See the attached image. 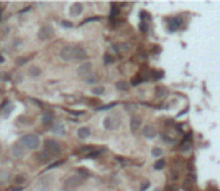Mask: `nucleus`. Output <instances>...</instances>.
<instances>
[{"mask_svg": "<svg viewBox=\"0 0 220 191\" xmlns=\"http://www.w3.org/2000/svg\"><path fill=\"white\" fill-rule=\"evenodd\" d=\"M26 182V175H18L15 178V184H24Z\"/></svg>", "mask_w": 220, "mask_h": 191, "instance_id": "393cba45", "label": "nucleus"}, {"mask_svg": "<svg viewBox=\"0 0 220 191\" xmlns=\"http://www.w3.org/2000/svg\"><path fill=\"white\" fill-rule=\"evenodd\" d=\"M142 133H144L145 137H150V139H151V137H156V135H157V133H156V129L151 127V125H145Z\"/></svg>", "mask_w": 220, "mask_h": 191, "instance_id": "4468645a", "label": "nucleus"}, {"mask_svg": "<svg viewBox=\"0 0 220 191\" xmlns=\"http://www.w3.org/2000/svg\"><path fill=\"white\" fill-rule=\"evenodd\" d=\"M83 9H84V7H83L81 3H74V5L70 6V9H69V12H70L72 17H78V15H81Z\"/></svg>", "mask_w": 220, "mask_h": 191, "instance_id": "f8f14e48", "label": "nucleus"}, {"mask_svg": "<svg viewBox=\"0 0 220 191\" xmlns=\"http://www.w3.org/2000/svg\"><path fill=\"white\" fill-rule=\"evenodd\" d=\"M97 81H99V76H97L96 73H91L90 76H87V78H85V82H87V84H90V85L96 84Z\"/></svg>", "mask_w": 220, "mask_h": 191, "instance_id": "412c9836", "label": "nucleus"}, {"mask_svg": "<svg viewBox=\"0 0 220 191\" xmlns=\"http://www.w3.org/2000/svg\"><path fill=\"white\" fill-rule=\"evenodd\" d=\"M20 143L26 148V149H38L39 145H41V140H39V136H38V135L30 133V135H26V136L21 137Z\"/></svg>", "mask_w": 220, "mask_h": 191, "instance_id": "f03ea898", "label": "nucleus"}, {"mask_svg": "<svg viewBox=\"0 0 220 191\" xmlns=\"http://www.w3.org/2000/svg\"><path fill=\"white\" fill-rule=\"evenodd\" d=\"M76 135H78L79 139H87V137H90V135H91V130H90L89 127H81V129H78Z\"/></svg>", "mask_w": 220, "mask_h": 191, "instance_id": "ddd939ff", "label": "nucleus"}, {"mask_svg": "<svg viewBox=\"0 0 220 191\" xmlns=\"http://www.w3.org/2000/svg\"><path fill=\"white\" fill-rule=\"evenodd\" d=\"M117 87L120 90H126V88H127V85H124V82H120V84H117Z\"/></svg>", "mask_w": 220, "mask_h": 191, "instance_id": "2f4dec72", "label": "nucleus"}, {"mask_svg": "<svg viewBox=\"0 0 220 191\" xmlns=\"http://www.w3.org/2000/svg\"><path fill=\"white\" fill-rule=\"evenodd\" d=\"M120 123H121V121H120V115L112 114V115H108L103 120V127L106 130H114L120 125Z\"/></svg>", "mask_w": 220, "mask_h": 191, "instance_id": "20e7f679", "label": "nucleus"}, {"mask_svg": "<svg viewBox=\"0 0 220 191\" xmlns=\"http://www.w3.org/2000/svg\"><path fill=\"white\" fill-rule=\"evenodd\" d=\"M180 27H181V20H180L178 17H177V18H172V20L169 21V30H171V32H175V30Z\"/></svg>", "mask_w": 220, "mask_h": 191, "instance_id": "2eb2a0df", "label": "nucleus"}, {"mask_svg": "<svg viewBox=\"0 0 220 191\" xmlns=\"http://www.w3.org/2000/svg\"><path fill=\"white\" fill-rule=\"evenodd\" d=\"M11 157L12 158H23L24 157V146L21 143H15L11 146Z\"/></svg>", "mask_w": 220, "mask_h": 191, "instance_id": "6e6552de", "label": "nucleus"}, {"mask_svg": "<svg viewBox=\"0 0 220 191\" xmlns=\"http://www.w3.org/2000/svg\"><path fill=\"white\" fill-rule=\"evenodd\" d=\"M99 154H100V151H91L89 155H85L87 158H97L99 157Z\"/></svg>", "mask_w": 220, "mask_h": 191, "instance_id": "a878e982", "label": "nucleus"}, {"mask_svg": "<svg viewBox=\"0 0 220 191\" xmlns=\"http://www.w3.org/2000/svg\"><path fill=\"white\" fill-rule=\"evenodd\" d=\"M154 191H162V190H159V188H156V190H154Z\"/></svg>", "mask_w": 220, "mask_h": 191, "instance_id": "c9c22d12", "label": "nucleus"}, {"mask_svg": "<svg viewBox=\"0 0 220 191\" xmlns=\"http://www.w3.org/2000/svg\"><path fill=\"white\" fill-rule=\"evenodd\" d=\"M51 158H53V157L49 155L47 151H42V152H39V154H38V160H39L41 163H48Z\"/></svg>", "mask_w": 220, "mask_h": 191, "instance_id": "f3484780", "label": "nucleus"}, {"mask_svg": "<svg viewBox=\"0 0 220 191\" xmlns=\"http://www.w3.org/2000/svg\"><path fill=\"white\" fill-rule=\"evenodd\" d=\"M54 184V178L53 176H43L39 181V185H38V190L39 191H48Z\"/></svg>", "mask_w": 220, "mask_h": 191, "instance_id": "0eeeda50", "label": "nucleus"}, {"mask_svg": "<svg viewBox=\"0 0 220 191\" xmlns=\"http://www.w3.org/2000/svg\"><path fill=\"white\" fill-rule=\"evenodd\" d=\"M103 61L106 63V64H110V63H112V61H114V58H112L111 55H108V54H106V55H103Z\"/></svg>", "mask_w": 220, "mask_h": 191, "instance_id": "cd10ccee", "label": "nucleus"}, {"mask_svg": "<svg viewBox=\"0 0 220 191\" xmlns=\"http://www.w3.org/2000/svg\"><path fill=\"white\" fill-rule=\"evenodd\" d=\"M84 182V178L81 175H74V176H69L66 181H64V184H63V188L66 191H70V190H75L78 188L79 185Z\"/></svg>", "mask_w": 220, "mask_h": 191, "instance_id": "7ed1b4c3", "label": "nucleus"}, {"mask_svg": "<svg viewBox=\"0 0 220 191\" xmlns=\"http://www.w3.org/2000/svg\"><path fill=\"white\" fill-rule=\"evenodd\" d=\"M3 61H5V60H3V57L0 55V63H3Z\"/></svg>", "mask_w": 220, "mask_h": 191, "instance_id": "f704fd0d", "label": "nucleus"}, {"mask_svg": "<svg viewBox=\"0 0 220 191\" xmlns=\"http://www.w3.org/2000/svg\"><path fill=\"white\" fill-rule=\"evenodd\" d=\"M93 73L91 72V64L90 63H83L79 67H78V76H81V78H87V76H90Z\"/></svg>", "mask_w": 220, "mask_h": 191, "instance_id": "1a4fd4ad", "label": "nucleus"}, {"mask_svg": "<svg viewBox=\"0 0 220 191\" xmlns=\"http://www.w3.org/2000/svg\"><path fill=\"white\" fill-rule=\"evenodd\" d=\"M190 139H192V136H190V135H187L186 139L181 142V149H183V151H187L189 148H190Z\"/></svg>", "mask_w": 220, "mask_h": 191, "instance_id": "aec40b11", "label": "nucleus"}, {"mask_svg": "<svg viewBox=\"0 0 220 191\" xmlns=\"http://www.w3.org/2000/svg\"><path fill=\"white\" fill-rule=\"evenodd\" d=\"M53 131H54L55 135H60V136H64L66 135V127L63 125V123L60 121H57V123L53 125Z\"/></svg>", "mask_w": 220, "mask_h": 191, "instance_id": "9b49d317", "label": "nucleus"}, {"mask_svg": "<svg viewBox=\"0 0 220 191\" xmlns=\"http://www.w3.org/2000/svg\"><path fill=\"white\" fill-rule=\"evenodd\" d=\"M42 70L41 67H38V66H32V67L28 69V75L33 76V78H38V76H41Z\"/></svg>", "mask_w": 220, "mask_h": 191, "instance_id": "6ab92c4d", "label": "nucleus"}, {"mask_svg": "<svg viewBox=\"0 0 220 191\" xmlns=\"http://www.w3.org/2000/svg\"><path fill=\"white\" fill-rule=\"evenodd\" d=\"M91 93L95 96H102L103 93H105V88H103V87H95V88L91 90Z\"/></svg>", "mask_w": 220, "mask_h": 191, "instance_id": "b1692460", "label": "nucleus"}, {"mask_svg": "<svg viewBox=\"0 0 220 191\" xmlns=\"http://www.w3.org/2000/svg\"><path fill=\"white\" fill-rule=\"evenodd\" d=\"M8 179H9V172L0 170V184H5Z\"/></svg>", "mask_w": 220, "mask_h": 191, "instance_id": "4be33fe9", "label": "nucleus"}, {"mask_svg": "<svg viewBox=\"0 0 220 191\" xmlns=\"http://www.w3.org/2000/svg\"><path fill=\"white\" fill-rule=\"evenodd\" d=\"M163 166H165V161L160 160V161H157V163L154 164V169H156V170H160V169H163Z\"/></svg>", "mask_w": 220, "mask_h": 191, "instance_id": "bb28decb", "label": "nucleus"}, {"mask_svg": "<svg viewBox=\"0 0 220 191\" xmlns=\"http://www.w3.org/2000/svg\"><path fill=\"white\" fill-rule=\"evenodd\" d=\"M53 36H54V28L51 27L49 24L42 26V27L39 28V32H38V37H39L41 41H49Z\"/></svg>", "mask_w": 220, "mask_h": 191, "instance_id": "39448f33", "label": "nucleus"}, {"mask_svg": "<svg viewBox=\"0 0 220 191\" xmlns=\"http://www.w3.org/2000/svg\"><path fill=\"white\" fill-rule=\"evenodd\" d=\"M43 151H47L51 157H57V155H60L62 154V143L54 140V139H47L45 143H43Z\"/></svg>", "mask_w": 220, "mask_h": 191, "instance_id": "f257e3e1", "label": "nucleus"}, {"mask_svg": "<svg viewBox=\"0 0 220 191\" xmlns=\"http://www.w3.org/2000/svg\"><path fill=\"white\" fill-rule=\"evenodd\" d=\"M166 90L165 88H157V97H165Z\"/></svg>", "mask_w": 220, "mask_h": 191, "instance_id": "c85d7f7f", "label": "nucleus"}, {"mask_svg": "<svg viewBox=\"0 0 220 191\" xmlns=\"http://www.w3.org/2000/svg\"><path fill=\"white\" fill-rule=\"evenodd\" d=\"M139 127H141V118H138V116H133V118L130 120V129L133 130V131H136Z\"/></svg>", "mask_w": 220, "mask_h": 191, "instance_id": "a211bd4d", "label": "nucleus"}, {"mask_svg": "<svg viewBox=\"0 0 220 191\" xmlns=\"http://www.w3.org/2000/svg\"><path fill=\"white\" fill-rule=\"evenodd\" d=\"M53 120H54V114H53V112H45V114L42 115V123L45 124V125L51 124Z\"/></svg>", "mask_w": 220, "mask_h": 191, "instance_id": "dca6fc26", "label": "nucleus"}, {"mask_svg": "<svg viewBox=\"0 0 220 191\" xmlns=\"http://www.w3.org/2000/svg\"><path fill=\"white\" fill-rule=\"evenodd\" d=\"M153 155H154V157H160V155H162V149L154 148V149H153Z\"/></svg>", "mask_w": 220, "mask_h": 191, "instance_id": "7c9ffc66", "label": "nucleus"}, {"mask_svg": "<svg viewBox=\"0 0 220 191\" xmlns=\"http://www.w3.org/2000/svg\"><path fill=\"white\" fill-rule=\"evenodd\" d=\"M12 112H14V103L6 102L2 105V114H3V116H9Z\"/></svg>", "mask_w": 220, "mask_h": 191, "instance_id": "9d476101", "label": "nucleus"}, {"mask_svg": "<svg viewBox=\"0 0 220 191\" xmlns=\"http://www.w3.org/2000/svg\"><path fill=\"white\" fill-rule=\"evenodd\" d=\"M120 14V6L115 5V3H112V9H111V18H114V17H117Z\"/></svg>", "mask_w": 220, "mask_h": 191, "instance_id": "5701e85b", "label": "nucleus"}, {"mask_svg": "<svg viewBox=\"0 0 220 191\" xmlns=\"http://www.w3.org/2000/svg\"><path fill=\"white\" fill-rule=\"evenodd\" d=\"M142 81V79H141V78H139V76H136V78H133V79H132V85H133V87H135V85H139V82Z\"/></svg>", "mask_w": 220, "mask_h": 191, "instance_id": "c756f323", "label": "nucleus"}, {"mask_svg": "<svg viewBox=\"0 0 220 191\" xmlns=\"http://www.w3.org/2000/svg\"><path fill=\"white\" fill-rule=\"evenodd\" d=\"M60 57L64 61H75V47H64L60 52Z\"/></svg>", "mask_w": 220, "mask_h": 191, "instance_id": "423d86ee", "label": "nucleus"}, {"mask_svg": "<svg viewBox=\"0 0 220 191\" xmlns=\"http://www.w3.org/2000/svg\"><path fill=\"white\" fill-rule=\"evenodd\" d=\"M62 26H63V27H72V24H70V22H68V21H63Z\"/></svg>", "mask_w": 220, "mask_h": 191, "instance_id": "473e14b6", "label": "nucleus"}, {"mask_svg": "<svg viewBox=\"0 0 220 191\" xmlns=\"http://www.w3.org/2000/svg\"><path fill=\"white\" fill-rule=\"evenodd\" d=\"M60 164H63L62 160H60V161H57V163H54V164H51V167H49V169H53V167H57V166H60Z\"/></svg>", "mask_w": 220, "mask_h": 191, "instance_id": "72a5a7b5", "label": "nucleus"}]
</instances>
